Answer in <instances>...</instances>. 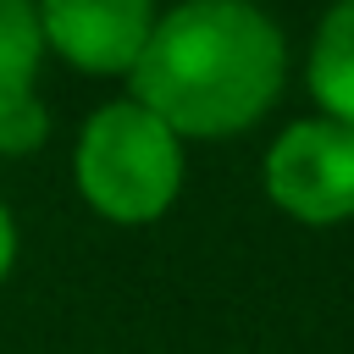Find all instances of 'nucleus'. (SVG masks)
I'll return each instance as SVG.
<instances>
[{
  "label": "nucleus",
  "mask_w": 354,
  "mask_h": 354,
  "mask_svg": "<svg viewBox=\"0 0 354 354\" xmlns=\"http://www.w3.org/2000/svg\"><path fill=\"white\" fill-rule=\"evenodd\" d=\"M183 138L144 111L133 94L100 105L72 144V183L83 205L116 227H149L160 221L183 194Z\"/></svg>",
  "instance_id": "obj_2"
},
{
  "label": "nucleus",
  "mask_w": 354,
  "mask_h": 354,
  "mask_svg": "<svg viewBox=\"0 0 354 354\" xmlns=\"http://www.w3.org/2000/svg\"><path fill=\"white\" fill-rule=\"evenodd\" d=\"M288 83L282 28L243 0H188L155 17L127 94L183 144H221L271 116Z\"/></svg>",
  "instance_id": "obj_1"
},
{
  "label": "nucleus",
  "mask_w": 354,
  "mask_h": 354,
  "mask_svg": "<svg viewBox=\"0 0 354 354\" xmlns=\"http://www.w3.org/2000/svg\"><path fill=\"white\" fill-rule=\"evenodd\" d=\"M17 243H22V238H17V216H11V205L0 199V282H6L11 266H17Z\"/></svg>",
  "instance_id": "obj_8"
},
{
  "label": "nucleus",
  "mask_w": 354,
  "mask_h": 354,
  "mask_svg": "<svg viewBox=\"0 0 354 354\" xmlns=\"http://www.w3.org/2000/svg\"><path fill=\"white\" fill-rule=\"evenodd\" d=\"M44 55H61L66 66L88 77H133L149 33L155 6L144 0H50L39 6Z\"/></svg>",
  "instance_id": "obj_4"
},
{
  "label": "nucleus",
  "mask_w": 354,
  "mask_h": 354,
  "mask_svg": "<svg viewBox=\"0 0 354 354\" xmlns=\"http://www.w3.org/2000/svg\"><path fill=\"white\" fill-rule=\"evenodd\" d=\"M39 61H44L39 6H28V0H0V105L33 94Z\"/></svg>",
  "instance_id": "obj_6"
},
{
  "label": "nucleus",
  "mask_w": 354,
  "mask_h": 354,
  "mask_svg": "<svg viewBox=\"0 0 354 354\" xmlns=\"http://www.w3.org/2000/svg\"><path fill=\"white\" fill-rule=\"evenodd\" d=\"M44 138H50V105L39 100V88L0 105V155H33L44 149Z\"/></svg>",
  "instance_id": "obj_7"
},
{
  "label": "nucleus",
  "mask_w": 354,
  "mask_h": 354,
  "mask_svg": "<svg viewBox=\"0 0 354 354\" xmlns=\"http://www.w3.org/2000/svg\"><path fill=\"white\" fill-rule=\"evenodd\" d=\"M304 88L315 100V116L354 127V0L332 6L315 22L310 55H304Z\"/></svg>",
  "instance_id": "obj_5"
},
{
  "label": "nucleus",
  "mask_w": 354,
  "mask_h": 354,
  "mask_svg": "<svg viewBox=\"0 0 354 354\" xmlns=\"http://www.w3.org/2000/svg\"><path fill=\"white\" fill-rule=\"evenodd\" d=\"M266 199L299 227L354 221V127L326 116L288 122L260 160Z\"/></svg>",
  "instance_id": "obj_3"
}]
</instances>
